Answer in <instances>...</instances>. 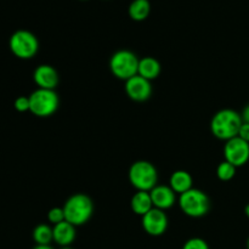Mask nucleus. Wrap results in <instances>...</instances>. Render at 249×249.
Listing matches in <instances>:
<instances>
[{
  "instance_id": "obj_1",
  "label": "nucleus",
  "mask_w": 249,
  "mask_h": 249,
  "mask_svg": "<svg viewBox=\"0 0 249 249\" xmlns=\"http://www.w3.org/2000/svg\"><path fill=\"white\" fill-rule=\"evenodd\" d=\"M242 123V117L237 111L231 108L220 109L211 121L212 134L219 140H231L238 135Z\"/></svg>"
},
{
  "instance_id": "obj_2",
  "label": "nucleus",
  "mask_w": 249,
  "mask_h": 249,
  "mask_svg": "<svg viewBox=\"0 0 249 249\" xmlns=\"http://www.w3.org/2000/svg\"><path fill=\"white\" fill-rule=\"evenodd\" d=\"M62 208L65 211L66 221L75 228L87 224L94 213L92 199L85 194H74L68 197Z\"/></svg>"
},
{
  "instance_id": "obj_3",
  "label": "nucleus",
  "mask_w": 249,
  "mask_h": 249,
  "mask_svg": "<svg viewBox=\"0 0 249 249\" xmlns=\"http://www.w3.org/2000/svg\"><path fill=\"white\" fill-rule=\"evenodd\" d=\"M180 209L190 218H202L211 211L212 202L208 195L199 189L192 187L189 191L179 195L178 199Z\"/></svg>"
},
{
  "instance_id": "obj_4",
  "label": "nucleus",
  "mask_w": 249,
  "mask_h": 249,
  "mask_svg": "<svg viewBox=\"0 0 249 249\" xmlns=\"http://www.w3.org/2000/svg\"><path fill=\"white\" fill-rule=\"evenodd\" d=\"M129 181L138 191L150 192L157 186L158 172L155 165L147 160H136L129 168Z\"/></svg>"
},
{
  "instance_id": "obj_5",
  "label": "nucleus",
  "mask_w": 249,
  "mask_h": 249,
  "mask_svg": "<svg viewBox=\"0 0 249 249\" xmlns=\"http://www.w3.org/2000/svg\"><path fill=\"white\" fill-rule=\"evenodd\" d=\"M29 111L36 117L46 118L55 113L60 106V99L55 90L38 88L29 95Z\"/></svg>"
},
{
  "instance_id": "obj_6",
  "label": "nucleus",
  "mask_w": 249,
  "mask_h": 249,
  "mask_svg": "<svg viewBox=\"0 0 249 249\" xmlns=\"http://www.w3.org/2000/svg\"><path fill=\"white\" fill-rule=\"evenodd\" d=\"M139 61L140 60L133 51L123 49V50L116 51L112 55L109 60V70L114 77L126 82L138 74Z\"/></svg>"
},
{
  "instance_id": "obj_7",
  "label": "nucleus",
  "mask_w": 249,
  "mask_h": 249,
  "mask_svg": "<svg viewBox=\"0 0 249 249\" xmlns=\"http://www.w3.org/2000/svg\"><path fill=\"white\" fill-rule=\"evenodd\" d=\"M11 53L21 60H29L34 57L39 50L38 38L32 32L26 29L16 31L9 40Z\"/></svg>"
},
{
  "instance_id": "obj_8",
  "label": "nucleus",
  "mask_w": 249,
  "mask_h": 249,
  "mask_svg": "<svg viewBox=\"0 0 249 249\" xmlns=\"http://www.w3.org/2000/svg\"><path fill=\"white\" fill-rule=\"evenodd\" d=\"M224 157L225 160L235 165L236 168L247 164L249 160V142L238 136L225 141Z\"/></svg>"
},
{
  "instance_id": "obj_9",
  "label": "nucleus",
  "mask_w": 249,
  "mask_h": 249,
  "mask_svg": "<svg viewBox=\"0 0 249 249\" xmlns=\"http://www.w3.org/2000/svg\"><path fill=\"white\" fill-rule=\"evenodd\" d=\"M141 224L147 235L158 237L162 236L168 229V216L164 213V211L160 209L152 208L148 213L141 216Z\"/></svg>"
},
{
  "instance_id": "obj_10",
  "label": "nucleus",
  "mask_w": 249,
  "mask_h": 249,
  "mask_svg": "<svg viewBox=\"0 0 249 249\" xmlns=\"http://www.w3.org/2000/svg\"><path fill=\"white\" fill-rule=\"evenodd\" d=\"M125 92L133 101L145 102L152 95V84L150 80L136 74L125 82Z\"/></svg>"
},
{
  "instance_id": "obj_11",
  "label": "nucleus",
  "mask_w": 249,
  "mask_h": 249,
  "mask_svg": "<svg viewBox=\"0 0 249 249\" xmlns=\"http://www.w3.org/2000/svg\"><path fill=\"white\" fill-rule=\"evenodd\" d=\"M33 80L40 89L55 90L60 82L58 72L50 65H40L34 70Z\"/></svg>"
},
{
  "instance_id": "obj_12",
  "label": "nucleus",
  "mask_w": 249,
  "mask_h": 249,
  "mask_svg": "<svg viewBox=\"0 0 249 249\" xmlns=\"http://www.w3.org/2000/svg\"><path fill=\"white\" fill-rule=\"evenodd\" d=\"M153 207L160 211L172 208L177 202V194L173 191L169 185H157L150 191Z\"/></svg>"
},
{
  "instance_id": "obj_13",
  "label": "nucleus",
  "mask_w": 249,
  "mask_h": 249,
  "mask_svg": "<svg viewBox=\"0 0 249 249\" xmlns=\"http://www.w3.org/2000/svg\"><path fill=\"white\" fill-rule=\"evenodd\" d=\"M53 242L57 243L60 247H70L77 237L75 226L68 221H62L57 225L53 226Z\"/></svg>"
},
{
  "instance_id": "obj_14",
  "label": "nucleus",
  "mask_w": 249,
  "mask_h": 249,
  "mask_svg": "<svg viewBox=\"0 0 249 249\" xmlns=\"http://www.w3.org/2000/svg\"><path fill=\"white\" fill-rule=\"evenodd\" d=\"M169 186L175 194H184L194 187V178L186 170H177L170 175Z\"/></svg>"
},
{
  "instance_id": "obj_15",
  "label": "nucleus",
  "mask_w": 249,
  "mask_h": 249,
  "mask_svg": "<svg viewBox=\"0 0 249 249\" xmlns=\"http://www.w3.org/2000/svg\"><path fill=\"white\" fill-rule=\"evenodd\" d=\"M130 207L131 211H133L136 215L140 216H143L146 213H148L151 209L155 208V207H153L150 192L147 191H136L135 195H134L130 199Z\"/></svg>"
},
{
  "instance_id": "obj_16",
  "label": "nucleus",
  "mask_w": 249,
  "mask_h": 249,
  "mask_svg": "<svg viewBox=\"0 0 249 249\" xmlns=\"http://www.w3.org/2000/svg\"><path fill=\"white\" fill-rule=\"evenodd\" d=\"M160 71H162V67H160V63L157 58L147 56V57H143L139 61L138 74L145 79L150 80V82L158 78V75L160 74Z\"/></svg>"
},
{
  "instance_id": "obj_17",
  "label": "nucleus",
  "mask_w": 249,
  "mask_h": 249,
  "mask_svg": "<svg viewBox=\"0 0 249 249\" xmlns=\"http://www.w3.org/2000/svg\"><path fill=\"white\" fill-rule=\"evenodd\" d=\"M151 12V4L148 0H133L129 5L128 14L133 21H145Z\"/></svg>"
},
{
  "instance_id": "obj_18",
  "label": "nucleus",
  "mask_w": 249,
  "mask_h": 249,
  "mask_svg": "<svg viewBox=\"0 0 249 249\" xmlns=\"http://www.w3.org/2000/svg\"><path fill=\"white\" fill-rule=\"evenodd\" d=\"M33 240L38 246H50L53 241V228L48 224H39L33 230Z\"/></svg>"
},
{
  "instance_id": "obj_19",
  "label": "nucleus",
  "mask_w": 249,
  "mask_h": 249,
  "mask_svg": "<svg viewBox=\"0 0 249 249\" xmlns=\"http://www.w3.org/2000/svg\"><path fill=\"white\" fill-rule=\"evenodd\" d=\"M236 169L237 168L235 165L229 163L228 160H223L221 163H219L218 168H216V177L221 181H230L235 178Z\"/></svg>"
},
{
  "instance_id": "obj_20",
  "label": "nucleus",
  "mask_w": 249,
  "mask_h": 249,
  "mask_svg": "<svg viewBox=\"0 0 249 249\" xmlns=\"http://www.w3.org/2000/svg\"><path fill=\"white\" fill-rule=\"evenodd\" d=\"M48 220L50 221L53 225H57V224L62 223L66 220L65 211L62 207H53L48 212Z\"/></svg>"
},
{
  "instance_id": "obj_21",
  "label": "nucleus",
  "mask_w": 249,
  "mask_h": 249,
  "mask_svg": "<svg viewBox=\"0 0 249 249\" xmlns=\"http://www.w3.org/2000/svg\"><path fill=\"white\" fill-rule=\"evenodd\" d=\"M182 249H209V246L203 238L192 237L185 242Z\"/></svg>"
},
{
  "instance_id": "obj_22",
  "label": "nucleus",
  "mask_w": 249,
  "mask_h": 249,
  "mask_svg": "<svg viewBox=\"0 0 249 249\" xmlns=\"http://www.w3.org/2000/svg\"><path fill=\"white\" fill-rule=\"evenodd\" d=\"M29 97L27 96H19L15 100V108L18 112H27L29 111Z\"/></svg>"
},
{
  "instance_id": "obj_23",
  "label": "nucleus",
  "mask_w": 249,
  "mask_h": 249,
  "mask_svg": "<svg viewBox=\"0 0 249 249\" xmlns=\"http://www.w3.org/2000/svg\"><path fill=\"white\" fill-rule=\"evenodd\" d=\"M238 138H241L242 140L249 142V124L248 123H242L241 125L240 131H238Z\"/></svg>"
},
{
  "instance_id": "obj_24",
  "label": "nucleus",
  "mask_w": 249,
  "mask_h": 249,
  "mask_svg": "<svg viewBox=\"0 0 249 249\" xmlns=\"http://www.w3.org/2000/svg\"><path fill=\"white\" fill-rule=\"evenodd\" d=\"M241 117H242L243 123H248L249 124V104L247 105V106H245L242 113H241Z\"/></svg>"
},
{
  "instance_id": "obj_25",
  "label": "nucleus",
  "mask_w": 249,
  "mask_h": 249,
  "mask_svg": "<svg viewBox=\"0 0 249 249\" xmlns=\"http://www.w3.org/2000/svg\"><path fill=\"white\" fill-rule=\"evenodd\" d=\"M33 249H53L51 246H38L36 245V247H34Z\"/></svg>"
},
{
  "instance_id": "obj_26",
  "label": "nucleus",
  "mask_w": 249,
  "mask_h": 249,
  "mask_svg": "<svg viewBox=\"0 0 249 249\" xmlns=\"http://www.w3.org/2000/svg\"><path fill=\"white\" fill-rule=\"evenodd\" d=\"M245 214H246V216H247V218L249 219V203L247 204V206H246V208H245Z\"/></svg>"
},
{
  "instance_id": "obj_27",
  "label": "nucleus",
  "mask_w": 249,
  "mask_h": 249,
  "mask_svg": "<svg viewBox=\"0 0 249 249\" xmlns=\"http://www.w3.org/2000/svg\"><path fill=\"white\" fill-rule=\"evenodd\" d=\"M246 248L249 249V237L247 238V242H246Z\"/></svg>"
},
{
  "instance_id": "obj_28",
  "label": "nucleus",
  "mask_w": 249,
  "mask_h": 249,
  "mask_svg": "<svg viewBox=\"0 0 249 249\" xmlns=\"http://www.w3.org/2000/svg\"><path fill=\"white\" fill-rule=\"evenodd\" d=\"M60 249H73V248H71V246H70V247H61Z\"/></svg>"
}]
</instances>
